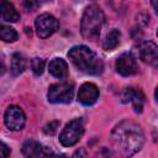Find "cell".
I'll return each mask as SVG.
<instances>
[{"label":"cell","instance_id":"1","mask_svg":"<svg viewBox=\"0 0 158 158\" xmlns=\"http://www.w3.org/2000/svg\"><path fill=\"white\" fill-rule=\"evenodd\" d=\"M111 141L121 154L130 157L142 148L144 143V133L138 123L125 120L112 130Z\"/></svg>","mask_w":158,"mask_h":158},{"label":"cell","instance_id":"2","mask_svg":"<svg viewBox=\"0 0 158 158\" xmlns=\"http://www.w3.org/2000/svg\"><path fill=\"white\" fill-rule=\"evenodd\" d=\"M68 57L77 69L85 74L99 75L104 70V63L100 57L86 46H74L68 52Z\"/></svg>","mask_w":158,"mask_h":158},{"label":"cell","instance_id":"3","mask_svg":"<svg viewBox=\"0 0 158 158\" xmlns=\"http://www.w3.org/2000/svg\"><path fill=\"white\" fill-rule=\"evenodd\" d=\"M104 20L105 16L102 10L96 4L89 5L81 16V21H80L81 35L86 40H96L100 35V30L102 27Z\"/></svg>","mask_w":158,"mask_h":158},{"label":"cell","instance_id":"4","mask_svg":"<svg viewBox=\"0 0 158 158\" xmlns=\"http://www.w3.org/2000/svg\"><path fill=\"white\" fill-rule=\"evenodd\" d=\"M74 96V84L69 81L52 84L48 89L47 98L53 104H68Z\"/></svg>","mask_w":158,"mask_h":158},{"label":"cell","instance_id":"5","mask_svg":"<svg viewBox=\"0 0 158 158\" xmlns=\"http://www.w3.org/2000/svg\"><path fill=\"white\" fill-rule=\"evenodd\" d=\"M84 133V123L81 118H74L69 121L65 127L63 128L60 136H59V142L64 147H72L79 142Z\"/></svg>","mask_w":158,"mask_h":158},{"label":"cell","instance_id":"6","mask_svg":"<svg viewBox=\"0 0 158 158\" xmlns=\"http://www.w3.org/2000/svg\"><path fill=\"white\" fill-rule=\"evenodd\" d=\"M35 27H36L37 35L41 38H47L58 30L59 22L53 15L42 14L37 16V19L35 20Z\"/></svg>","mask_w":158,"mask_h":158},{"label":"cell","instance_id":"7","mask_svg":"<svg viewBox=\"0 0 158 158\" xmlns=\"http://www.w3.org/2000/svg\"><path fill=\"white\" fill-rule=\"evenodd\" d=\"M4 122L6 127L11 131H20L25 127L26 115L20 106L11 105L6 109L4 115Z\"/></svg>","mask_w":158,"mask_h":158},{"label":"cell","instance_id":"8","mask_svg":"<svg viewBox=\"0 0 158 158\" xmlns=\"http://www.w3.org/2000/svg\"><path fill=\"white\" fill-rule=\"evenodd\" d=\"M21 151L26 158H52V156L54 154L48 147H44L35 139L25 141Z\"/></svg>","mask_w":158,"mask_h":158},{"label":"cell","instance_id":"9","mask_svg":"<svg viewBox=\"0 0 158 158\" xmlns=\"http://www.w3.org/2000/svg\"><path fill=\"white\" fill-rule=\"evenodd\" d=\"M137 56L138 58L151 65H157L158 62V48L156 46V43H153L152 41H142L138 43L137 46Z\"/></svg>","mask_w":158,"mask_h":158},{"label":"cell","instance_id":"10","mask_svg":"<svg viewBox=\"0 0 158 158\" xmlns=\"http://www.w3.org/2000/svg\"><path fill=\"white\" fill-rule=\"evenodd\" d=\"M116 70L123 77L133 75L138 72L136 58L131 53H122L116 60Z\"/></svg>","mask_w":158,"mask_h":158},{"label":"cell","instance_id":"11","mask_svg":"<svg viewBox=\"0 0 158 158\" xmlns=\"http://www.w3.org/2000/svg\"><path fill=\"white\" fill-rule=\"evenodd\" d=\"M122 102H131L133 106L135 112H142L143 105H144V95L139 89L136 88H125L121 93Z\"/></svg>","mask_w":158,"mask_h":158},{"label":"cell","instance_id":"12","mask_svg":"<svg viewBox=\"0 0 158 158\" xmlns=\"http://www.w3.org/2000/svg\"><path fill=\"white\" fill-rule=\"evenodd\" d=\"M99 99V89L93 83H84L78 91V101L85 106L93 105Z\"/></svg>","mask_w":158,"mask_h":158},{"label":"cell","instance_id":"13","mask_svg":"<svg viewBox=\"0 0 158 158\" xmlns=\"http://www.w3.org/2000/svg\"><path fill=\"white\" fill-rule=\"evenodd\" d=\"M48 70L53 77L58 79H64L68 77V64L62 58L52 59L48 64Z\"/></svg>","mask_w":158,"mask_h":158},{"label":"cell","instance_id":"14","mask_svg":"<svg viewBox=\"0 0 158 158\" xmlns=\"http://www.w3.org/2000/svg\"><path fill=\"white\" fill-rule=\"evenodd\" d=\"M0 19L6 22H16L20 20V14L15 6L9 1L0 2Z\"/></svg>","mask_w":158,"mask_h":158},{"label":"cell","instance_id":"15","mask_svg":"<svg viewBox=\"0 0 158 158\" xmlns=\"http://www.w3.org/2000/svg\"><path fill=\"white\" fill-rule=\"evenodd\" d=\"M26 68V59L23 58L22 54L20 53H14L11 57V67H10V72L14 77L20 75Z\"/></svg>","mask_w":158,"mask_h":158},{"label":"cell","instance_id":"16","mask_svg":"<svg viewBox=\"0 0 158 158\" xmlns=\"http://www.w3.org/2000/svg\"><path fill=\"white\" fill-rule=\"evenodd\" d=\"M120 38H121L120 31L116 30V28H112L106 35V38L104 40V43H102V48L105 51H112V49H115L118 46V43H120Z\"/></svg>","mask_w":158,"mask_h":158},{"label":"cell","instance_id":"17","mask_svg":"<svg viewBox=\"0 0 158 158\" xmlns=\"http://www.w3.org/2000/svg\"><path fill=\"white\" fill-rule=\"evenodd\" d=\"M17 37H19V35L15 31V28H12L7 25L0 23V40L1 41H4V42H15L17 40Z\"/></svg>","mask_w":158,"mask_h":158},{"label":"cell","instance_id":"18","mask_svg":"<svg viewBox=\"0 0 158 158\" xmlns=\"http://www.w3.org/2000/svg\"><path fill=\"white\" fill-rule=\"evenodd\" d=\"M31 68H32V72L35 73V75H41L44 70V60L42 58H33L31 60Z\"/></svg>","mask_w":158,"mask_h":158},{"label":"cell","instance_id":"19","mask_svg":"<svg viewBox=\"0 0 158 158\" xmlns=\"http://www.w3.org/2000/svg\"><path fill=\"white\" fill-rule=\"evenodd\" d=\"M59 127V121H51L43 127V131L46 135H54L57 132V128Z\"/></svg>","mask_w":158,"mask_h":158},{"label":"cell","instance_id":"20","mask_svg":"<svg viewBox=\"0 0 158 158\" xmlns=\"http://www.w3.org/2000/svg\"><path fill=\"white\" fill-rule=\"evenodd\" d=\"M9 156H10V148L4 142H0V158H7Z\"/></svg>","mask_w":158,"mask_h":158},{"label":"cell","instance_id":"21","mask_svg":"<svg viewBox=\"0 0 158 158\" xmlns=\"http://www.w3.org/2000/svg\"><path fill=\"white\" fill-rule=\"evenodd\" d=\"M72 158H88V153L84 148H79L74 152V154L72 156Z\"/></svg>","mask_w":158,"mask_h":158},{"label":"cell","instance_id":"22","mask_svg":"<svg viewBox=\"0 0 158 158\" xmlns=\"http://www.w3.org/2000/svg\"><path fill=\"white\" fill-rule=\"evenodd\" d=\"M23 5H25L28 10H32L33 7H36V6L38 5V2H35V1H25V2H23Z\"/></svg>","mask_w":158,"mask_h":158},{"label":"cell","instance_id":"23","mask_svg":"<svg viewBox=\"0 0 158 158\" xmlns=\"http://www.w3.org/2000/svg\"><path fill=\"white\" fill-rule=\"evenodd\" d=\"M99 158H112L111 157V154H110V152H107V151H101V153L99 154Z\"/></svg>","mask_w":158,"mask_h":158},{"label":"cell","instance_id":"24","mask_svg":"<svg viewBox=\"0 0 158 158\" xmlns=\"http://www.w3.org/2000/svg\"><path fill=\"white\" fill-rule=\"evenodd\" d=\"M5 72H6V68H5V65H4V64L0 62V75H2Z\"/></svg>","mask_w":158,"mask_h":158},{"label":"cell","instance_id":"25","mask_svg":"<svg viewBox=\"0 0 158 158\" xmlns=\"http://www.w3.org/2000/svg\"><path fill=\"white\" fill-rule=\"evenodd\" d=\"M52 158H65V156H63V154H60V156H56V154H53Z\"/></svg>","mask_w":158,"mask_h":158}]
</instances>
